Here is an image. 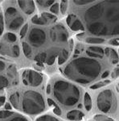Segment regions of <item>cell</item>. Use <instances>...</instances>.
<instances>
[{
  "label": "cell",
  "instance_id": "obj_1",
  "mask_svg": "<svg viewBox=\"0 0 119 121\" xmlns=\"http://www.w3.org/2000/svg\"><path fill=\"white\" fill-rule=\"evenodd\" d=\"M44 109V99L35 91H27L23 99V110L29 114H36Z\"/></svg>",
  "mask_w": 119,
  "mask_h": 121
},
{
  "label": "cell",
  "instance_id": "obj_2",
  "mask_svg": "<svg viewBox=\"0 0 119 121\" xmlns=\"http://www.w3.org/2000/svg\"><path fill=\"white\" fill-rule=\"evenodd\" d=\"M70 86V84L64 82H58L56 84V92H55V95L57 98L58 100L61 103L62 99L66 98L65 99H67V102H64L66 105L68 106H73V104H75L78 101V98H79V91L77 88L76 90H74L73 91L70 93H68L67 95V91L69 90Z\"/></svg>",
  "mask_w": 119,
  "mask_h": 121
},
{
  "label": "cell",
  "instance_id": "obj_3",
  "mask_svg": "<svg viewBox=\"0 0 119 121\" xmlns=\"http://www.w3.org/2000/svg\"><path fill=\"white\" fill-rule=\"evenodd\" d=\"M113 93L110 90L102 91L97 98V107L103 112H110L112 103Z\"/></svg>",
  "mask_w": 119,
  "mask_h": 121
},
{
  "label": "cell",
  "instance_id": "obj_4",
  "mask_svg": "<svg viewBox=\"0 0 119 121\" xmlns=\"http://www.w3.org/2000/svg\"><path fill=\"white\" fill-rule=\"evenodd\" d=\"M45 32L41 29L38 28L32 29L30 33V36H29V40H30L31 43L33 46L36 47H40V45H42L45 42Z\"/></svg>",
  "mask_w": 119,
  "mask_h": 121
},
{
  "label": "cell",
  "instance_id": "obj_5",
  "mask_svg": "<svg viewBox=\"0 0 119 121\" xmlns=\"http://www.w3.org/2000/svg\"><path fill=\"white\" fill-rule=\"evenodd\" d=\"M24 76H26V79H23V82L26 85L30 84L33 86H37L42 82V76L32 70H29L28 72H26Z\"/></svg>",
  "mask_w": 119,
  "mask_h": 121
},
{
  "label": "cell",
  "instance_id": "obj_6",
  "mask_svg": "<svg viewBox=\"0 0 119 121\" xmlns=\"http://www.w3.org/2000/svg\"><path fill=\"white\" fill-rule=\"evenodd\" d=\"M89 30L95 35H106L107 31L102 23H94L89 25Z\"/></svg>",
  "mask_w": 119,
  "mask_h": 121
},
{
  "label": "cell",
  "instance_id": "obj_7",
  "mask_svg": "<svg viewBox=\"0 0 119 121\" xmlns=\"http://www.w3.org/2000/svg\"><path fill=\"white\" fill-rule=\"evenodd\" d=\"M18 3L26 14L30 15L35 11V3L33 1H18Z\"/></svg>",
  "mask_w": 119,
  "mask_h": 121
},
{
  "label": "cell",
  "instance_id": "obj_8",
  "mask_svg": "<svg viewBox=\"0 0 119 121\" xmlns=\"http://www.w3.org/2000/svg\"><path fill=\"white\" fill-rule=\"evenodd\" d=\"M105 55L110 57L113 64H117L118 62V55L115 50L110 48H106L105 50Z\"/></svg>",
  "mask_w": 119,
  "mask_h": 121
},
{
  "label": "cell",
  "instance_id": "obj_9",
  "mask_svg": "<svg viewBox=\"0 0 119 121\" xmlns=\"http://www.w3.org/2000/svg\"><path fill=\"white\" fill-rule=\"evenodd\" d=\"M84 117V114L79 111H71L67 114V118L70 120H81Z\"/></svg>",
  "mask_w": 119,
  "mask_h": 121
},
{
  "label": "cell",
  "instance_id": "obj_10",
  "mask_svg": "<svg viewBox=\"0 0 119 121\" xmlns=\"http://www.w3.org/2000/svg\"><path fill=\"white\" fill-rule=\"evenodd\" d=\"M23 22H24V21H23V17H21V16L17 17V18H15L14 20L11 22V23L10 24L9 28L11 29V30H16V29H18L19 27L23 24Z\"/></svg>",
  "mask_w": 119,
  "mask_h": 121
},
{
  "label": "cell",
  "instance_id": "obj_11",
  "mask_svg": "<svg viewBox=\"0 0 119 121\" xmlns=\"http://www.w3.org/2000/svg\"><path fill=\"white\" fill-rule=\"evenodd\" d=\"M42 18L44 19V22L46 23H54L56 22V20L57 19L56 16H55L54 15H51L49 13H43L42 14Z\"/></svg>",
  "mask_w": 119,
  "mask_h": 121
},
{
  "label": "cell",
  "instance_id": "obj_12",
  "mask_svg": "<svg viewBox=\"0 0 119 121\" xmlns=\"http://www.w3.org/2000/svg\"><path fill=\"white\" fill-rule=\"evenodd\" d=\"M10 101L15 108L18 109L19 107V95L18 93H15L11 95L10 97Z\"/></svg>",
  "mask_w": 119,
  "mask_h": 121
},
{
  "label": "cell",
  "instance_id": "obj_13",
  "mask_svg": "<svg viewBox=\"0 0 119 121\" xmlns=\"http://www.w3.org/2000/svg\"><path fill=\"white\" fill-rule=\"evenodd\" d=\"M70 27H71V29L73 31H79V30H84V26L82 24V23L81 22V20H79V19H76L75 20L73 21V23H71V25H70Z\"/></svg>",
  "mask_w": 119,
  "mask_h": 121
},
{
  "label": "cell",
  "instance_id": "obj_14",
  "mask_svg": "<svg viewBox=\"0 0 119 121\" xmlns=\"http://www.w3.org/2000/svg\"><path fill=\"white\" fill-rule=\"evenodd\" d=\"M84 103H85V107L87 111H90L92 108V99L90 95L88 93L85 94V98H84Z\"/></svg>",
  "mask_w": 119,
  "mask_h": 121
},
{
  "label": "cell",
  "instance_id": "obj_15",
  "mask_svg": "<svg viewBox=\"0 0 119 121\" xmlns=\"http://www.w3.org/2000/svg\"><path fill=\"white\" fill-rule=\"evenodd\" d=\"M68 56H69V52H67V50L63 49L61 51V53H60L59 58H58V63H59L60 65H62V64L67 60Z\"/></svg>",
  "mask_w": 119,
  "mask_h": 121
},
{
  "label": "cell",
  "instance_id": "obj_16",
  "mask_svg": "<svg viewBox=\"0 0 119 121\" xmlns=\"http://www.w3.org/2000/svg\"><path fill=\"white\" fill-rule=\"evenodd\" d=\"M85 41L89 44H101L105 41L102 38H96V37H88L85 39Z\"/></svg>",
  "mask_w": 119,
  "mask_h": 121
},
{
  "label": "cell",
  "instance_id": "obj_17",
  "mask_svg": "<svg viewBox=\"0 0 119 121\" xmlns=\"http://www.w3.org/2000/svg\"><path fill=\"white\" fill-rule=\"evenodd\" d=\"M110 81H109V80H106V81H103V82H99L95 83L94 85L91 86L90 89H92V90L98 89V88H101V87L104 86L108 85V84H110Z\"/></svg>",
  "mask_w": 119,
  "mask_h": 121
},
{
  "label": "cell",
  "instance_id": "obj_18",
  "mask_svg": "<svg viewBox=\"0 0 119 121\" xmlns=\"http://www.w3.org/2000/svg\"><path fill=\"white\" fill-rule=\"evenodd\" d=\"M32 21L33 23H35V24H38V25L46 24V23L44 22V19H43L42 17H39L38 15H35V16L32 19Z\"/></svg>",
  "mask_w": 119,
  "mask_h": 121
},
{
  "label": "cell",
  "instance_id": "obj_19",
  "mask_svg": "<svg viewBox=\"0 0 119 121\" xmlns=\"http://www.w3.org/2000/svg\"><path fill=\"white\" fill-rule=\"evenodd\" d=\"M23 49L24 52V54L27 56H30L32 53V48L29 46V44L26 42H23Z\"/></svg>",
  "mask_w": 119,
  "mask_h": 121
},
{
  "label": "cell",
  "instance_id": "obj_20",
  "mask_svg": "<svg viewBox=\"0 0 119 121\" xmlns=\"http://www.w3.org/2000/svg\"><path fill=\"white\" fill-rule=\"evenodd\" d=\"M89 51L93 52H96V53H98L100 55L103 56V53H104V50L101 48V47H97V46H92L89 48Z\"/></svg>",
  "mask_w": 119,
  "mask_h": 121
},
{
  "label": "cell",
  "instance_id": "obj_21",
  "mask_svg": "<svg viewBox=\"0 0 119 121\" xmlns=\"http://www.w3.org/2000/svg\"><path fill=\"white\" fill-rule=\"evenodd\" d=\"M46 59H47V54L45 53V52H41V53L38 54V55L35 57V60L38 61L39 63L44 62Z\"/></svg>",
  "mask_w": 119,
  "mask_h": 121
},
{
  "label": "cell",
  "instance_id": "obj_22",
  "mask_svg": "<svg viewBox=\"0 0 119 121\" xmlns=\"http://www.w3.org/2000/svg\"><path fill=\"white\" fill-rule=\"evenodd\" d=\"M7 85H8V80L3 76H0V90L5 88L6 86H7Z\"/></svg>",
  "mask_w": 119,
  "mask_h": 121
},
{
  "label": "cell",
  "instance_id": "obj_23",
  "mask_svg": "<svg viewBox=\"0 0 119 121\" xmlns=\"http://www.w3.org/2000/svg\"><path fill=\"white\" fill-rule=\"evenodd\" d=\"M68 5H69V3H68V1H65V0H63V1H61V3H60V11H61V13L63 15L65 14L66 11H67Z\"/></svg>",
  "mask_w": 119,
  "mask_h": 121
},
{
  "label": "cell",
  "instance_id": "obj_24",
  "mask_svg": "<svg viewBox=\"0 0 119 121\" xmlns=\"http://www.w3.org/2000/svg\"><path fill=\"white\" fill-rule=\"evenodd\" d=\"M37 3H38L40 6L41 7H49V6L54 4V2L52 0H49V1H36Z\"/></svg>",
  "mask_w": 119,
  "mask_h": 121
},
{
  "label": "cell",
  "instance_id": "obj_25",
  "mask_svg": "<svg viewBox=\"0 0 119 121\" xmlns=\"http://www.w3.org/2000/svg\"><path fill=\"white\" fill-rule=\"evenodd\" d=\"M50 11H51V12L53 13V14L57 15L58 13H59V4H58L57 3L52 4V6H51Z\"/></svg>",
  "mask_w": 119,
  "mask_h": 121
},
{
  "label": "cell",
  "instance_id": "obj_26",
  "mask_svg": "<svg viewBox=\"0 0 119 121\" xmlns=\"http://www.w3.org/2000/svg\"><path fill=\"white\" fill-rule=\"evenodd\" d=\"M13 115L11 112H7V111H0V119H5L10 117Z\"/></svg>",
  "mask_w": 119,
  "mask_h": 121
},
{
  "label": "cell",
  "instance_id": "obj_27",
  "mask_svg": "<svg viewBox=\"0 0 119 121\" xmlns=\"http://www.w3.org/2000/svg\"><path fill=\"white\" fill-rule=\"evenodd\" d=\"M17 13V11L16 9L14 8V7H8L7 10V11H6V14H7V16H13V15H15V14Z\"/></svg>",
  "mask_w": 119,
  "mask_h": 121
},
{
  "label": "cell",
  "instance_id": "obj_28",
  "mask_svg": "<svg viewBox=\"0 0 119 121\" xmlns=\"http://www.w3.org/2000/svg\"><path fill=\"white\" fill-rule=\"evenodd\" d=\"M38 121H58V120L52 116H45L40 117V119H38Z\"/></svg>",
  "mask_w": 119,
  "mask_h": 121
},
{
  "label": "cell",
  "instance_id": "obj_29",
  "mask_svg": "<svg viewBox=\"0 0 119 121\" xmlns=\"http://www.w3.org/2000/svg\"><path fill=\"white\" fill-rule=\"evenodd\" d=\"M73 2L77 5H86L88 3H90L92 2H94V1H93V0H79V1L75 0Z\"/></svg>",
  "mask_w": 119,
  "mask_h": 121
},
{
  "label": "cell",
  "instance_id": "obj_30",
  "mask_svg": "<svg viewBox=\"0 0 119 121\" xmlns=\"http://www.w3.org/2000/svg\"><path fill=\"white\" fill-rule=\"evenodd\" d=\"M6 38L7 39V40H10L11 42H14L16 40V36L14 35L13 33H7Z\"/></svg>",
  "mask_w": 119,
  "mask_h": 121
},
{
  "label": "cell",
  "instance_id": "obj_31",
  "mask_svg": "<svg viewBox=\"0 0 119 121\" xmlns=\"http://www.w3.org/2000/svg\"><path fill=\"white\" fill-rule=\"evenodd\" d=\"M60 40L62 42H65L68 40V34L66 32H60Z\"/></svg>",
  "mask_w": 119,
  "mask_h": 121
},
{
  "label": "cell",
  "instance_id": "obj_32",
  "mask_svg": "<svg viewBox=\"0 0 119 121\" xmlns=\"http://www.w3.org/2000/svg\"><path fill=\"white\" fill-rule=\"evenodd\" d=\"M28 23H26V24H24V26L22 28H21V31H20V36L23 37V36L26 35L27 32H28Z\"/></svg>",
  "mask_w": 119,
  "mask_h": 121
},
{
  "label": "cell",
  "instance_id": "obj_33",
  "mask_svg": "<svg viewBox=\"0 0 119 121\" xmlns=\"http://www.w3.org/2000/svg\"><path fill=\"white\" fill-rule=\"evenodd\" d=\"M87 52V54L89 56H92V57H97V58H102V55H100V54H98V53H96V52H90V51H89V50H87L86 51Z\"/></svg>",
  "mask_w": 119,
  "mask_h": 121
},
{
  "label": "cell",
  "instance_id": "obj_34",
  "mask_svg": "<svg viewBox=\"0 0 119 121\" xmlns=\"http://www.w3.org/2000/svg\"><path fill=\"white\" fill-rule=\"evenodd\" d=\"M55 59H56V55L54 54V55H51L48 58V60H47V64L48 65H52V64L54 63V61H55Z\"/></svg>",
  "mask_w": 119,
  "mask_h": 121
},
{
  "label": "cell",
  "instance_id": "obj_35",
  "mask_svg": "<svg viewBox=\"0 0 119 121\" xmlns=\"http://www.w3.org/2000/svg\"><path fill=\"white\" fill-rule=\"evenodd\" d=\"M3 14L0 13V36L3 34Z\"/></svg>",
  "mask_w": 119,
  "mask_h": 121
},
{
  "label": "cell",
  "instance_id": "obj_36",
  "mask_svg": "<svg viewBox=\"0 0 119 121\" xmlns=\"http://www.w3.org/2000/svg\"><path fill=\"white\" fill-rule=\"evenodd\" d=\"M12 52L15 56H18L19 55V48L18 45H14L12 48Z\"/></svg>",
  "mask_w": 119,
  "mask_h": 121
},
{
  "label": "cell",
  "instance_id": "obj_37",
  "mask_svg": "<svg viewBox=\"0 0 119 121\" xmlns=\"http://www.w3.org/2000/svg\"><path fill=\"white\" fill-rule=\"evenodd\" d=\"M73 19H76V16L74 15H69L67 18V23L69 25H71L72 22H73Z\"/></svg>",
  "mask_w": 119,
  "mask_h": 121
},
{
  "label": "cell",
  "instance_id": "obj_38",
  "mask_svg": "<svg viewBox=\"0 0 119 121\" xmlns=\"http://www.w3.org/2000/svg\"><path fill=\"white\" fill-rule=\"evenodd\" d=\"M118 72H119V69H118V67H117L116 69H114V71L112 73L111 77H112L113 78H117L118 77Z\"/></svg>",
  "mask_w": 119,
  "mask_h": 121
},
{
  "label": "cell",
  "instance_id": "obj_39",
  "mask_svg": "<svg viewBox=\"0 0 119 121\" xmlns=\"http://www.w3.org/2000/svg\"><path fill=\"white\" fill-rule=\"evenodd\" d=\"M11 121H28L24 117H21V116H17L13 118Z\"/></svg>",
  "mask_w": 119,
  "mask_h": 121
},
{
  "label": "cell",
  "instance_id": "obj_40",
  "mask_svg": "<svg viewBox=\"0 0 119 121\" xmlns=\"http://www.w3.org/2000/svg\"><path fill=\"white\" fill-rule=\"evenodd\" d=\"M53 112H54V113H55L56 115H57V116H60V115H61V111H60V107H58V106H56V107H54Z\"/></svg>",
  "mask_w": 119,
  "mask_h": 121
},
{
  "label": "cell",
  "instance_id": "obj_41",
  "mask_svg": "<svg viewBox=\"0 0 119 121\" xmlns=\"http://www.w3.org/2000/svg\"><path fill=\"white\" fill-rule=\"evenodd\" d=\"M48 106H50V107H56L57 105L56 104V103L54 102L53 100H52L51 99H48Z\"/></svg>",
  "mask_w": 119,
  "mask_h": 121
},
{
  "label": "cell",
  "instance_id": "obj_42",
  "mask_svg": "<svg viewBox=\"0 0 119 121\" xmlns=\"http://www.w3.org/2000/svg\"><path fill=\"white\" fill-rule=\"evenodd\" d=\"M50 33H51L50 36H51V39H52V41H56V33L53 32V31H52V30H51Z\"/></svg>",
  "mask_w": 119,
  "mask_h": 121
},
{
  "label": "cell",
  "instance_id": "obj_43",
  "mask_svg": "<svg viewBox=\"0 0 119 121\" xmlns=\"http://www.w3.org/2000/svg\"><path fill=\"white\" fill-rule=\"evenodd\" d=\"M110 44H113V45H118V39L116 38V39H114V40H111L110 41Z\"/></svg>",
  "mask_w": 119,
  "mask_h": 121
},
{
  "label": "cell",
  "instance_id": "obj_44",
  "mask_svg": "<svg viewBox=\"0 0 119 121\" xmlns=\"http://www.w3.org/2000/svg\"><path fill=\"white\" fill-rule=\"evenodd\" d=\"M5 103V97L4 96H0V107L3 106Z\"/></svg>",
  "mask_w": 119,
  "mask_h": 121
},
{
  "label": "cell",
  "instance_id": "obj_45",
  "mask_svg": "<svg viewBox=\"0 0 119 121\" xmlns=\"http://www.w3.org/2000/svg\"><path fill=\"white\" fill-rule=\"evenodd\" d=\"M5 69V63L3 61H0V72L3 71Z\"/></svg>",
  "mask_w": 119,
  "mask_h": 121
},
{
  "label": "cell",
  "instance_id": "obj_46",
  "mask_svg": "<svg viewBox=\"0 0 119 121\" xmlns=\"http://www.w3.org/2000/svg\"><path fill=\"white\" fill-rule=\"evenodd\" d=\"M73 46H74V42H73V39H71V40H69V48H70V49L73 50Z\"/></svg>",
  "mask_w": 119,
  "mask_h": 121
},
{
  "label": "cell",
  "instance_id": "obj_47",
  "mask_svg": "<svg viewBox=\"0 0 119 121\" xmlns=\"http://www.w3.org/2000/svg\"><path fill=\"white\" fill-rule=\"evenodd\" d=\"M5 109H6V110H11V104H10L9 103H6V104H5Z\"/></svg>",
  "mask_w": 119,
  "mask_h": 121
},
{
  "label": "cell",
  "instance_id": "obj_48",
  "mask_svg": "<svg viewBox=\"0 0 119 121\" xmlns=\"http://www.w3.org/2000/svg\"><path fill=\"white\" fill-rule=\"evenodd\" d=\"M109 73H110V72H109L108 70H107V71H105V72H104V73L101 75V78H106L107 76L109 75Z\"/></svg>",
  "mask_w": 119,
  "mask_h": 121
},
{
  "label": "cell",
  "instance_id": "obj_49",
  "mask_svg": "<svg viewBox=\"0 0 119 121\" xmlns=\"http://www.w3.org/2000/svg\"><path fill=\"white\" fill-rule=\"evenodd\" d=\"M46 91H47V94H50L51 93V86L50 85H48Z\"/></svg>",
  "mask_w": 119,
  "mask_h": 121
},
{
  "label": "cell",
  "instance_id": "obj_50",
  "mask_svg": "<svg viewBox=\"0 0 119 121\" xmlns=\"http://www.w3.org/2000/svg\"><path fill=\"white\" fill-rule=\"evenodd\" d=\"M102 121H114V120H112V119H110V118H109V117H105V120H102Z\"/></svg>",
  "mask_w": 119,
  "mask_h": 121
},
{
  "label": "cell",
  "instance_id": "obj_51",
  "mask_svg": "<svg viewBox=\"0 0 119 121\" xmlns=\"http://www.w3.org/2000/svg\"><path fill=\"white\" fill-rule=\"evenodd\" d=\"M2 47H3V44H0V51H1V48H2Z\"/></svg>",
  "mask_w": 119,
  "mask_h": 121
}]
</instances>
